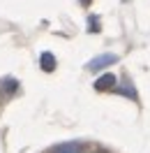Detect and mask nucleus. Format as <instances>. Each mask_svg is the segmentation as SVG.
<instances>
[{
	"instance_id": "nucleus-6",
	"label": "nucleus",
	"mask_w": 150,
	"mask_h": 153,
	"mask_svg": "<svg viewBox=\"0 0 150 153\" xmlns=\"http://www.w3.org/2000/svg\"><path fill=\"white\" fill-rule=\"evenodd\" d=\"M88 23H90V26H88V30H90V33H97V30H99V23H97V19H95V16H90V21H88Z\"/></svg>"
},
{
	"instance_id": "nucleus-5",
	"label": "nucleus",
	"mask_w": 150,
	"mask_h": 153,
	"mask_svg": "<svg viewBox=\"0 0 150 153\" xmlns=\"http://www.w3.org/2000/svg\"><path fill=\"white\" fill-rule=\"evenodd\" d=\"M53 153H81V144H74V142H69V144H60Z\"/></svg>"
},
{
	"instance_id": "nucleus-3",
	"label": "nucleus",
	"mask_w": 150,
	"mask_h": 153,
	"mask_svg": "<svg viewBox=\"0 0 150 153\" xmlns=\"http://www.w3.org/2000/svg\"><path fill=\"white\" fill-rule=\"evenodd\" d=\"M16 88H19V81H16L14 76H5V79L0 81V93H2V95H12V93H16Z\"/></svg>"
},
{
	"instance_id": "nucleus-2",
	"label": "nucleus",
	"mask_w": 150,
	"mask_h": 153,
	"mask_svg": "<svg viewBox=\"0 0 150 153\" xmlns=\"http://www.w3.org/2000/svg\"><path fill=\"white\" fill-rule=\"evenodd\" d=\"M115 81H118L115 74H109V72H106V74H102L99 79H95V91H113V88H115Z\"/></svg>"
},
{
	"instance_id": "nucleus-7",
	"label": "nucleus",
	"mask_w": 150,
	"mask_h": 153,
	"mask_svg": "<svg viewBox=\"0 0 150 153\" xmlns=\"http://www.w3.org/2000/svg\"><path fill=\"white\" fill-rule=\"evenodd\" d=\"M81 5H90V0H81Z\"/></svg>"
},
{
	"instance_id": "nucleus-1",
	"label": "nucleus",
	"mask_w": 150,
	"mask_h": 153,
	"mask_svg": "<svg viewBox=\"0 0 150 153\" xmlns=\"http://www.w3.org/2000/svg\"><path fill=\"white\" fill-rule=\"evenodd\" d=\"M118 60V56H113V53H102V56L93 58L90 63H88V70H93V72H97V70H104V67L113 65Z\"/></svg>"
},
{
	"instance_id": "nucleus-4",
	"label": "nucleus",
	"mask_w": 150,
	"mask_h": 153,
	"mask_svg": "<svg viewBox=\"0 0 150 153\" xmlns=\"http://www.w3.org/2000/svg\"><path fill=\"white\" fill-rule=\"evenodd\" d=\"M39 65H42L44 72H53V70H56V56H53V53H49V51H44L42 58H39Z\"/></svg>"
}]
</instances>
